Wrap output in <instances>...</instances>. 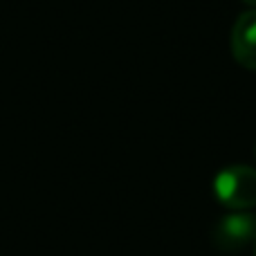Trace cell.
I'll use <instances>...</instances> for the list:
<instances>
[{
  "mask_svg": "<svg viewBox=\"0 0 256 256\" xmlns=\"http://www.w3.org/2000/svg\"><path fill=\"white\" fill-rule=\"evenodd\" d=\"M214 196L222 207L232 212H245L256 204V168L245 164H232V166L218 171L214 178Z\"/></svg>",
  "mask_w": 256,
  "mask_h": 256,
  "instance_id": "6da1fadb",
  "label": "cell"
},
{
  "mask_svg": "<svg viewBox=\"0 0 256 256\" xmlns=\"http://www.w3.org/2000/svg\"><path fill=\"white\" fill-rule=\"evenodd\" d=\"M256 240V214L232 212L214 227V243L218 250L236 252Z\"/></svg>",
  "mask_w": 256,
  "mask_h": 256,
  "instance_id": "7a4b0ae2",
  "label": "cell"
},
{
  "mask_svg": "<svg viewBox=\"0 0 256 256\" xmlns=\"http://www.w3.org/2000/svg\"><path fill=\"white\" fill-rule=\"evenodd\" d=\"M232 54L248 70H256V9L240 14L232 30Z\"/></svg>",
  "mask_w": 256,
  "mask_h": 256,
  "instance_id": "3957f363",
  "label": "cell"
},
{
  "mask_svg": "<svg viewBox=\"0 0 256 256\" xmlns=\"http://www.w3.org/2000/svg\"><path fill=\"white\" fill-rule=\"evenodd\" d=\"M243 2H245V4H250L252 9H256V0H243Z\"/></svg>",
  "mask_w": 256,
  "mask_h": 256,
  "instance_id": "277c9868",
  "label": "cell"
},
{
  "mask_svg": "<svg viewBox=\"0 0 256 256\" xmlns=\"http://www.w3.org/2000/svg\"><path fill=\"white\" fill-rule=\"evenodd\" d=\"M254 158H256V146H254Z\"/></svg>",
  "mask_w": 256,
  "mask_h": 256,
  "instance_id": "5b68a950",
  "label": "cell"
},
{
  "mask_svg": "<svg viewBox=\"0 0 256 256\" xmlns=\"http://www.w3.org/2000/svg\"><path fill=\"white\" fill-rule=\"evenodd\" d=\"M254 243H256V240H254ZM254 256H256V248H254Z\"/></svg>",
  "mask_w": 256,
  "mask_h": 256,
  "instance_id": "8992f818",
  "label": "cell"
}]
</instances>
